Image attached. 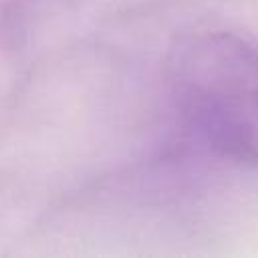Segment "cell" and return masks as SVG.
Wrapping results in <instances>:
<instances>
[{
  "mask_svg": "<svg viewBox=\"0 0 258 258\" xmlns=\"http://www.w3.org/2000/svg\"><path fill=\"white\" fill-rule=\"evenodd\" d=\"M169 89L185 125L216 153L258 165V46L206 30L177 42Z\"/></svg>",
  "mask_w": 258,
  "mask_h": 258,
  "instance_id": "obj_1",
  "label": "cell"
}]
</instances>
